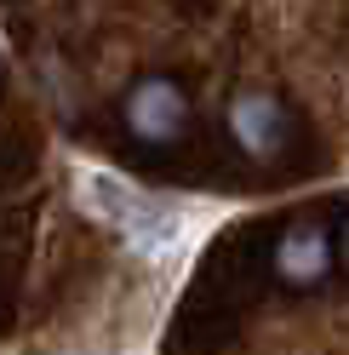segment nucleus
<instances>
[{
  "mask_svg": "<svg viewBox=\"0 0 349 355\" xmlns=\"http://www.w3.org/2000/svg\"><path fill=\"white\" fill-rule=\"evenodd\" d=\"M229 132L252 161H269L280 149V103L269 92H235L229 98Z\"/></svg>",
  "mask_w": 349,
  "mask_h": 355,
  "instance_id": "obj_3",
  "label": "nucleus"
},
{
  "mask_svg": "<svg viewBox=\"0 0 349 355\" xmlns=\"http://www.w3.org/2000/svg\"><path fill=\"white\" fill-rule=\"evenodd\" d=\"M343 263H349V224H343Z\"/></svg>",
  "mask_w": 349,
  "mask_h": 355,
  "instance_id": "obj_5",
  "label": "nucleus"
},
{
  "mask_svg": "<svg viewBox=\"0 0 349 355\" xmlns=\"http://www.w3.org/2000/svg\"><path fill=\"white\" fill-rule=\"evenodd\" d=\"M75 189H80L86 212H98L109 230H120L143 258H172V252L184 247V235H189L184 207L155 201V195H143L138 184H126V178H115V172L86 166V172L75 178Z\"/></svg>",
  "mask_w": 349,
  "mask_h": 355,
  "instance_id": "obj_1",
  "label": "nucleus"
},
{
  "mask_svg": "<svg viewBox=\"0 0 349 355\" xmlns=\"http://www.w3.org/2000/svg\"><path fill=\"white\" fill-rule=\"evenodd\" d=\"M184 121H189L184 92L172 80H161V75H149V80H138L132 92H126V126H132V138H143V144H172L184 132Z\"/></svg>",
  "mask_w": 349,
  "mask_h": 355,
  "instance_id": "obj_2",
  "label": "nucleus"
},
{
  "mask_svg": "<svg viewBox=\"0 0 349 355\" xmlns=\"http://www.w3.org/2000/svg\"><path fill=\"white\" fill-rule=\"evenodd\" d=\"M326 263H332V235H326L321 224H298L287 241H280L275 252V270L287 286H315L326 275Z\"/></svg>",
  "mask_w": 349,
  "mask_h": 355,
  "instance_id": "obj_4",
  "label": "nucleus"
}]
</instances>
